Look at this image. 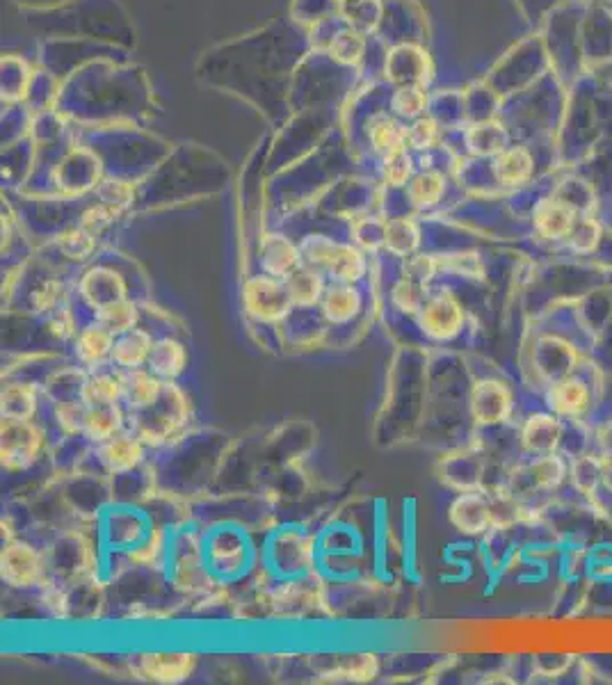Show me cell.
<instances>
[{"label": "cell", "instance_id": "cell-1", "mask_svg": "<svg viewBox=\"0 0 612 685\" xmlns=\"http://www.w3.org/2000/svg\"><path fill=\"white\" fill-rule=\"evenodd\" d=\"M192 421L188 393L176 382H165L163 393L153 405L140 411H128V427L151 448L167 446L179 439Z\"/></svg>", "mask_w": 612, "mask_h": 685}, {"label": "cell", "instance_id": "cell-2", "mask_svg": "<svg viewBox=\"0 0 612 685\" xmlns=\"http://www.w3.org/2000/svg\"><path fill=\"white\" fill-rule=\"evenodd\" d=\"M169 576L179 592L201 594L213 585L215 576L206 564V537L195 530H181L169 548Z\"/></svg>", "mask_w": 612, "mask_h": 685}, {"label": "cell", "instance_id": "cell-3", "mask_svg": "<svg viewBox=\"0 0 612 685\" xmlns=\"http://www.w3.org/2000/svg\"><path fill=\"white\" fill-rule=\"evenodd\" d=\"M243 309L261 325H279L295 309L284 279L270 274H254L243 284Z\"/></svg>", "mask_w": 612, "mask_h": 685}, {"label": "cell", "instance_id": "cell-4", "mask_svg": "<svg viewBox=\"0 0 612 685\" xmlns=\"http://www.w3.org/2000/svg\"><path fill=\"white\" fill-rule=\"evenodd\" d=\"M270 567L284 578L309 576L318 560L316 537L300 528H284L270 539Z\"/></svg>", "mask_w": 612, "mask_h": 685}, {"label": "cell", "instance_id": "cell-5", "mask_svg": "<svg viewBox=\"0 0 612 685\" xmlns=\"http://www.w3.org/2000/svg\"><path fill=\"white\" fill-rule=\"evenodd\" d=\"M46 434L42 425L35 421H10L0 423V464L5 471L19 473L28 471L44 453Z\"/></svg>", "mask_w": 612, "mask_h": 685}, {"label": "cell", "instance_id": "cell-6", "mask_svg": "<svg viewBox=\"0 0 612 685\" xmlns=\"http://www.w3.org/2000/svg\"><path fill=\"white\" fill-rule=\"evenodd\" d=\"M464 318V304L453 290L434 288L428 290L421 311L416 313V325L432 341L446 343L462 332Z\"/></svg>", "mask_w": 612, "mask_h": 685}, {"label": "cell", "instance_id": "cell-7", "mask_svg": "<svg viewBox=\"0 0 612 685\" xmlns=\"http://www.w3.org/2000/svg\"><path fill=\"white\" fill-rule=\"evenodd\" d=\"M0 578L14 590H32L48 578V562L30 542L10 539L0 551Z\"/></svg>", "mask_w": 612, "mask_h": 685}, {"label": "cell", "instance_id": "cell-8", "mask_svg": "<svg viewBox=\"0 0 612 685\" xmlns=\"http://www.w3.org/2000/svg\"><path fill=\"white\" fill-rule=\"evenodd\" d=\"M206 564L217 580L238 578L249 567V544L236 528H217L206 537Z\"/></svg>", "mask_w": 612, "mask_h": 685}, {"label": "cell", "instance_id": "cell-9", "mask_svg": "<svg viewBox=\"0 0 612 685\" xmlns=\"http://www.w3.org/2000/svg\"><path fill=\"white\" fill-rule=\"evenodd\" d=\"M469 409L475 425L494 427L512 416L514 393L510 386L496 377H485L473 384L469 396Z\"/></svg>", "mask_w": 612, "mask_h": 685}, {"label": "cell", "instance_id": "cell-10", "mask_svg": "<svg viewBox=\"0 0 612 685\" xmlns=\"http://www.w3.org/2000/svg\"><path fill=\"white\" fill-rule=\"evenodd\" d=\"M448 521L459 535L466 537H480L489 530H496L491 496L480 489L462 491L448 507Z\"/></svg>", "mask_w": 612, "mask_h": 685}, {"label": "cell", "instance_id": "cell-11", "mask_svg": "<svg viewBox=\"0 0 612 685\" xmlns=\"http://www.w3.org/2000/svg\"><path fill=\"white\" fill-rule=\"evenodd\" d=\"M147 443H144L131 427L124 432L115 434L108 441L96 443V457L99 464L110 475H126L133 473L147 457Z\"/></svg>", "mask_w": 612, "mask_h": 685}, {"label": "cell", "instance_id": "cell-12", "mask_svg": "<svg viewBox=\"0 0 612 685\" xmlns=\"http://www.w3.org/2000/svg\"><path fill=\"white\" fill-rule=\"evenodd\" d=\"M78 295L87 309L96 313L103 306L128 297V284L117 270L96 265V268H90L80 277Z\"/></svg>", "mask_w": 612, "mask_h": 685}, {"label": "cell", "instance_id": "cell-13", "mask_svg": "<svg viewBox=\"0 0 612 685\" xmlns=\"http://www.w3.org/2000/svg\"><path fill=\"white\" fill-rule=\"evenodd\" d=\"M197 667V656L190 651H151L140 656V672L147 681L160 685H179L188 681Z\"/></svg>", "mask_w": 612, "mask_h": 685}, {"label": "cell", "instance_id": "cell-14", "mask_svg": "<svg viewBox=\"0 0 612 685\" xmlns=\"http://www.w3.org/2000/svg\"><path fill=\"white\" fill-rule=\"evenodd\" d=\"M320 601L322 587L304 576L286 578L284 583L270 592V608L279 617H302L306 612L316 610Z\"/></svg>", "mask_w": 612, "mask_h": 685}, {"label": "cell", "instance_id": "cell-15", "mask_svg": "<svg viewBox=\"0 0 612 685\" xmlns=\"http://www.w3.org/2000/svg\"><path fill=\"white\" fill-rule=\"evenodd\" d=\"M147 517L131 507H115L103 519V539L112 551H131L149 533Z\"/></svg>", "mask_w": 612, "mask_h": 685}, {"label": "cell", "instance_id": "cell-16", "mask_svg": "<svg viewBox=\"0 0 612 685\" xmlns=\"http://www.w3.org/2000/svg\"><path fill=\"white\" fill-rule=\"evenodd\" d=\"M115 334L101 325L99 320L90 322V325L80 327L78 336L74 338V354L78 364L83 366L87 373L101 370L108 366L112 359V348H115Z\"/></svg>", "mask_w": 612, "mask_h": 685}, {"label": "cell", "instance_id": "cell-17", "mask_svg": "<svg viewBox=\"0 0 612 685\" xmlns=\"http://www.w3.org/2000/svg\"><path fill=\"white\" fill-rule=\"evenodd\" d=\"M576 366H578V352L574 350V345L571 343L555 336H546L537 343L535 368H537V373L542 375V380H546L549 384L565 380V377L574 375Z\"/></svg>", "mask_w": 612, "mask_h": 685}, {"label": "cell", "instance_id": "cell-18", "mask_svg": "<svg viewBox=\"0 0 612 685\" xmlns=\"http://www.w3.org/2000/svg\"><path fill=\"white\" fill-rule=\"evenodd\" d=\"M578 220H581L578 217V208L562 197L542 199L533 213L537 233L549 240L569 238V233L576 227Z\"/></svg>", "mask_w": 612, "mask_h": 685}, {"label": "cell", "instance_id": "cell-19", "mask_svg": "<svg viewBox=\"0 0 612 685\" xmlns=\"http://www.w3.org/2000/svg\"><path fill=\"white\" fill-rule=\"evenodd\" d=\"M364 311V293L357 284H341L329 281L320 302V313L329 325H348Z\"/></svg>", "mask_w": 612, "mask_h": 685}, {"label": "cell", "instance_id": "cell-20", "mask_svg": "<svg viewBox=\"0 0 612 685\" xmlns=\"http://www.w3.org/2000/svg\"><path fill=\"white\" fill-rule=\"evenodd\" d=\"M380 658L370 651H359V654L336 656L334 663L318 672V681L322 683H370L380 676Z\"/></svg>", "mask_w": 612, "mask_h": 685}, {"label": "cell", "instance_id": "cell-21", "mask_svg": "<svg viewBox=\"0 0 612 685\" xmlns=\"http://www.w3.org/2000/svg\"><path fill=\"white\" fill-rule=\"evenodd\" d=\"M259 263L261 270L270 277L286 279L288 274L295 272L302 265V252L291 238L272 233L261 240L259 249Z\"/></svg>", "mask_w": 612, "mask_h": 685}, {"label": "cell", "instance_id": "cell-22", "mask_svg": "<svg viewBox=\"0 0 612 685\" xmlns=\"http://www.w3.org/2000/svg\"><path fill=\"white\" fill-rule=\"evenodd\" d=\"M562 439V423L555 414L539 411L526 418L521 427V448L528 455H549L555 453Z\"/></svg>", "mask_w": 612, "mask_h": 685}, {"label": "cell", "instance_id": "cell-23", "mask_svg": "<svg viewBox=\"0 0 612 685\" xmlns=\"http://www.w3.org/2000/svg\"><path fill=\"white\" fill-rule=\"evenodd\" d=\"M546 402L555 416L562 418H578L590 409V389L583 380L569 375L565 380H558L549 384L546 391Z\"/></svg>", "mask_w": 612, "mask_h": 685}, {"label": "cell", "instance_id": "cell-24", "mask_svg": "<svg viewBox=\"0 0 612 685\" xmlns=\"http://www.w3.org/2000/svg\"><path fill=\"white\" fill-rule=\"evenodd\" d=\"M124 430H128V409L124 407V402L87 407L83 425V437L87 441L103 443Z\"/></svg>", "mask_w": 612, "mask_h": 685}, {"label": "cell", "instance_id": "cell-25", "mask_svg": "<svg viewBox=\"0 0 612 685\" xmlns=\"http://www.w3.org/2000/svg\"><path fill=\"white\" fill-rule=\"evenodd\" d=\"M188 364H190L188 348H185L179 338L163 336V338H158L156 343H153L147 368L151 370L153 375H158L160 380L176 382L179 377L185 375Z\"/></svg>", "mask_w": 612, "mask_h": 685}, {"label": "cell", "instance_id": "cell-26", "mask_svg": "<svg viewBox=\"0 0 612 685\" xmlns=\"http://www.w3.org/2000/svg\"><path fill=\"white\" fill-rule=\"evenodd\" d=\"M284 284L288 288V295H291L295 309H313V306H320L329 281L325 272L313 268V265L302 263L295 272L288 274Z\"/></svg>", "mask_w": 612, "mask_h": 685}, {"label": "cell", "instance_id": "cell-27", "mask_svg": "<svg viewBox=\"0 0 612 685\" xmlns=\"http://www.w3.org/2000/svg\"><path fill=\"white\" fill-rule=\"evenodd\" d=\"M39 414V386L10 380L0 391V416L10 421H35Z\"/></svg>", "mask_w": 612, "mask_h": 685}, {"label": "cell", "instance_id": "cell-28", "mask_svg": "<svg viewBox=\"0 0 612 685\" xmlns=\"http://www.w3.org/2000/svg\"><path fill=\"white\" fill-rule=\"evenodd\" d=\"M153 336L147 329L135 327L131 332L119 334L115 338V348H112L110 364L119 370H135L149 364L151 350H153Z\"/></svg>", "mask_w": 612, "mask_h": 685}, {"label": "cell", "instance_id": "cell-29", "mask_svg": "<svg viewBox=\"0 0 612 685\" xmlns=\"http://www.w3.org/2000/svg\"><path fill=\"white\" fill-rule=\"evenodd\" d=\"M163 386L165 380L153 375L147 366L124 370V407L128 411H140L153 405L163 393Z\"/></svg>", "mask_w": 612, "mask_h": 685}, {"label": "cell", "instance_id": "cell-30", "mask_svg": "<svg viewBox=\"0 0 612 685\" xmlns=\"http://www.w3.org/2000/svg\"><path fill=\"white\" fill-rule=\"evenodd\" d=\"M368 261L364 249L348 243H336L332 256L325 265V274L329 281H341V284H359L366 277Z\"/></svg>", "mask_w": 612, "mask_h": 685}, {"label": "cell", "instance_id": "cell-31", "mask_svg": "<svg viewBox=\"0 0 612 685\" xmlns=\"http://www.w3.org/2000/svg\"><path fill=\"white\" fill-rule=\"evenodd\" d=\"M80 400L87 407L124 402V370H94V373L87 375Z\"/></svg>", "mask_w": 612, "mask_h": 685}, {"label": "cell", "instance_id": "cell-32", "mask_svg": "<svg viewBox=\"0 0 612 685\" xmlns=\"http://www.w3.org/2000/svg\"><path fill=\"white\" fill-rule=\"evenodd\" d=\"M521 471L526 473L530 480V485L526 487L523 494H533V489L537 491L558 489L569 475V464L558 453H549V455H537L533 462H530L528 466H523Z\"/></svg>", "mask_w": 612, "mask_h": 685}, {"label": "cell", "instance_id": "cell-33", "mask_svg": "<svg viewBox=\"0 0 612 685\" xmlns=\"http://www.w3.org/2000/svg\"><path fill=\"white\" fill-rule=\"evenodd\" d=\"M169 548H172V539L167 530L151 528L138 546L126 551V560L138 569H165L169 567Z\"/></svg>", "mask_w": 612, "mask_h": 685}, {"label": "cell", "instance_id": "cell-34", "mask_svg": "<svg viewBox=\"0 0 612 685\" xmlns=\"http://www.w3.org/2000/svg\"><path fill=\"white\" fill-rule=\"evenodd\" d=\"M421 229L412 217H393L384 227V249L398 259H407L418 252Z\"/></svg>", "mask_w": 612, "mask_h": 685}, {"label": "cell", "instance_id": "cell-35", "mask_svg": "<svg viewBox=\"0 0 612 685\" xmlns=\"http://www.w3.org/2000/svg\"><path fill=\"white\" fill-rule=\"evenodd\" d=\"M494 176L503 185H521L533 174V158L526 149H505L494 158Z\"/></svg>", "mask_w": 612, "mask_h": 685}, {"label": "cell", "instance_id": "cell-36", "mask_svg": "<svg viewBox=\"0 0 612 685\" xmlns=\"http://www.w3.org/2000/svg\"><path fill=\"white\" fill-rule=\"evenodd\" d=\"M94 320H99L115 336L126 334L131 329L140 327V306L131 297H124V300H117L96 311Z\"/></svg>", "mask_w": 612, "mask_h": 685}, {"label": "cell", "instance_id": "cell-37", "mask_svg": "<svg viewBox=\"0 0 612 685\" xmlns=\"http://www.w3.org/2000/svg\"><path fill=\"white\" fill-rule=\"evenodd\" d=\"M87 405L80 398H64L53 402V423L64 437L83 434Z\"/></svg>", "mask_w": 612, "mask_h": 685}, {"label": "cell", "instance_id": "cell-38", "mask_svg": "<svg viewBox=\"0 0 612 685\" xmlns=\"http://www.w3.org/2000/svg\"><path fill=\"white\" fill-rule=\"evenodd\" d=\"M409 201L416 208H432L444 197V176L437 172H423L409 181Z\"/></svg>", "mask_w": 612, "mask_h": 685}, {"label": "cell", "instance_id": "cell-39", "mask_svg": "<svg viewBox=\"0 0 612 685\" xmlns=\"http://www.w3.org/2000/svg\"><path fill=\"white\" fill-rule=\"evenodd\" d=\"M569 478L581 494L590 496L601 485V455H581L569 466Z\"/></svg>", "mask_w": 612, "mask_h": 685}, {"label": "cell", "instance_id": "cell-40", "mask_svg": "<svg viewBox=\"0 0 612 685\" xmlns=\"http://www.w3.org/2000/svg\"><path fill=\"white\" fill-rule=\"evenodd\" d=\"M370 140H373L377 151H382L384 156H391V153L405 149L407 131H402L389 117H375L373 124H370Z\"/></svg>", "mask_w": 612, "mask_h": 685}, {"label": "cell", "instance_id": "cell-41", "mask_svg": "<svg viewBox=\"0 0 612 685\" xmlns=\"http://www.w3.org/2000/svg\"><path fill=\"white\" fill-rule=\"evenodd\" d=\"M58 249L69 261L83 263L94 254L96 236H92V233L85 231L83 227L67 229L58 236Z\"/></svg>", "mask_w": 612, "mask_h": 685}, {"label": "cell", "instance_id": "cell-42", "mask_svg": "<svg viewBox=\"0 0 612 685\" xmlns=\"http://www.w3.org/2000/svg\"><path fill=\"white\" fill-rule=\"evenodd\" d=\"M425 295H428V290H425L423 286L414 284V281L407 277H400L391 288V304L396 311L416 318V313L421 311V306H423Z\"/></svg>", "mask_w": 612, "mask_h": 685}, {"label": "cell", "instance_id": "cell-43", "mask_svg": "<svg viewBox=\"0 0 612 685\" xmlns=\"http://www.w3.org/2000/svg\"><path fill=\"white\" fill-rule=\"evenodd\" d=\"M67 304V290L58 279H46L30 293V306L35 313L42 316H51L53 311H58L60 306Z\"/></svg>", "mask_w": 612, "mask_h": 685}, {"label": "cell", "instance_id": "cell-44", "mask_svg": "<svg viewBox=\"0 0 612 685\" xmlns=\"http://www.w3.org/2000/svg\"><path fill=\"white\" fill-rule=\"evenodd\" d=\"M439 270V259L432 254H412L405 259V268H402V277L412 279L414 284L423 286L425 290H430L434 277H437Z\"/></svg>", "mask_w": 612, "mask_h": 685}, {"label": "cell", "instance_id": "cell-45", "mask_svg": "<svg viewBox=\"0 0 612 685\" xmlns=\"http://www.w3.org/2000/svg\"><path fill=\"white\" fill-rule=\"evenodd\" d=\"M469 144L475 153H480V156H491V153L498 156V153L505 151L507 135L503 133L501 126H478L471 131Z\"/></svg>", "mask_w": 612, "mask_h": 685}, {"label": "cell", "instance_id": "cell-46", "mask_svg": "<svg viewBox=\"0 0 612 685\" xmlns=\"http://www.w3.org/2000/svg\"><path fill=\"white\" fill-rule=\"evenodd\" d=\"M437 259H439V270L457 274V277H466V279L482 277V263L478 259V254L459 252V254L437 256Z\"/></svg>", "mask_w": 612, "mask_h": 685}, {"label": "cell", "instance_id": "cell-47", "mask_svg": "<svg viewBox=\"0 0 612 685\" xmlns=\"http://www.w3.org/2000/svg\"><path fill=\"white\" fill-rule=\"evenodd\" d=\"M334 247H336V240L327 236H306L300 245L302 263L313 265V268L325 272V265L329 261V256H332Z\"/></svg>", "mask_w": 612, "mask_h": 685}, {"label": "cell", "instance_id": "cell-48", "mask_svg": "<svg viewBox=\"0 0 612 685\" xmlns=\"http://www.w3.org/2000/svg\"><path fill=\"white\" fill-rule=\"evenodd\" d=\"M567 240L571 249H576V252H581V254H590L599 245L601 227L597 224V220H592V217H581V220L576 222V227L571 229Z\"/></svg>", "mask_w": 612, "mask_h": 685}, {"label": "cell", "instance_id": "cell-49", "mask_svg": "<svg viewBox=\"0 0 612 685\" xmlns=\"http://www.w3.org/2000/svg\"><path fill=\"white\" fill-rule=\"evenodd\" d=\"M412 174H414L412 158L407 156L405 149L384 158V181L386 185H391V188H402V185H407L414 179Z\"/></svg>", "mask_w": 612, "mask_h": 685}, {"label": "cell", "instance_id": "cell-50", "mask_svg": "<svg viewBox=\"0 0 612 685\" xmlns=\"http://www.w3.org/2000/svg\"><path fill=\"white\" fill-rule=\"evenodd\" d=\"M46 329H48V334H51L53 338H58V341H71V338H76L80 332L76 316L69 304L60 306L58 311H53L51 316H48Z\"/></svg>", "mask_w": 612, "mask_h": 685}, {"label": "cell", "instance_id": "cell-51", "mask_svg": "<svg viewBox=\"0 0 612 685\" xmlns=\"http://www.w3.org/2000/svg\"><path fill=\"white\" fill-rule=\"evenodd\" d=\"M384 227L386 222L359 220L352 229L354 243H357L359 249H364V252H377V249L384 247Z\"/></svg>", "mask_w": 612, "mask_h": 685}, {"label": "cell", "instance_id": "cell-52", "mask_svg": "<svg viewBox=\"0 0 612 685\" xmlns=\"http://www.w3.org/2000/svg\"><path fill=\"white\" fill-rule=\"evenodd\" d=\"M39 590H42V603L46 612L55 619H67L69 617V599H67V592L62 590L53 583L51 578H46L42 585H39Z\"/></svg>", "mask_w": 612, "mask_h": 685}, {"label": "cell", "instance_id": "cell-53", "mask_svg": "<svg viewBox=\"0 0 612 685\" xmlns=\"http://www.w3.org/2000/svg\"><path fill=\"white\" fill-rule=\"evenodd\" d=\"M361 53H364V39H361L357 32H343V35H338L336 42L332 44V55L345 64L359 62Z\"/></svg>", "mask_w": 612, "mask_h": 685}, {"label": "cell", "instance_id": "cell-54", "mask_svg": "<svg viewBox=\"0 0 612 685\" xmlns=\"http://www.w3.org/2000/svg\"><path fill=\"white\" fill-rule=\"evenodd\" d=\"M101 204L115 208L117 213H122L124 208L133 201V188L124 181H106L99 188Z\"/></svg>", "mask_w": 612, "mask_h": 685}, {"label": "cell", "instance_id": "cell-55", "mask_svg": "<svg viewBox=\"0 0 612 685\" xmlns=\"http://www.w3.org/2000/svg\"><path fill=\"white\" fill-rule=\"evenodd\" d=\"M119 213L115 208H110L106 204H99V206H92L90 211H85L83 217H80V227L85 231H90L92 236H99V233L106 231L112 222H115V217Z\"/></svg>", "mask_w": 612, "mask_h": 685}, {"label": "cell", "instance_id": "cell-56", "mask_svg": "<svg viewBox=\"0 0 612 685\" xmlns=\"http://www.w3.org/2000/svg\"><path fill=\"white\" fill-rule=\"evenodd\" d=\"M393 106H396L400 115L416 117L425 106V92L421 90V87H414V85L402 87V90L396 94V99H393Z\"/></svg>", "mask_w": 612, "mask_h": 685}, {"label": "cell", "instance_id": "cell-57", "mask_svg": "<svg viewBox=\"0 0 612 685\" xmlns=\"http://www.w3.org/2000/svg\"><path fill=\"white\" fill-rule=\"evenodd\" d=\"M437 140V128L430 122V119H421L407 131V142L412 144L414 149H428Z\"/></svg>", "mask_w": 612, "mask_h": 685}, {"label": "cell", "instance_id": "cell-58", "mask_svg": "<svg viewBox=\"0 0 612 685\" xmlns=\"http://www.w3.org/2000/svg\"><path fill=\"white\" fill-rule=\"evenodd\" d=\"M597 446H599V455L612 457V421L603 423L597 430Z\"/></svg>", "mask_w": 612, "mask_h": 685}, {"label": "cell", "instance_id": "cell-59", "mask_svg": "<svg viewBox=\"0 0 612 685\" xmlns=\"http://www.w3.org/2000/svg\"><path fill=\"white\" fill-rule=\"evenodd\" d=\"M601 485L612 491V457L601 455Z\"/></svg>", "mask_w": 612, "mask_h": 685}]
</instances>
